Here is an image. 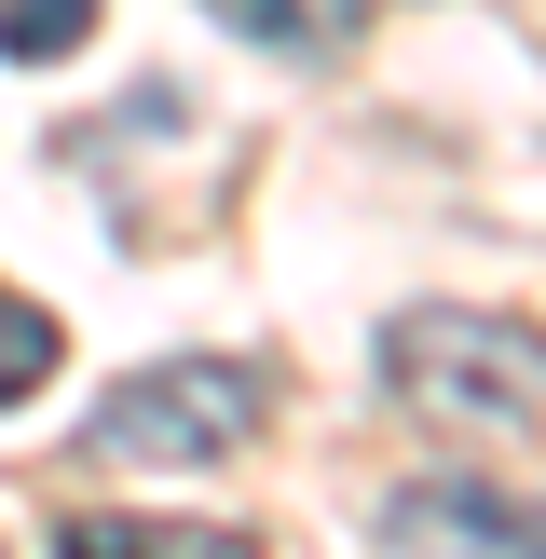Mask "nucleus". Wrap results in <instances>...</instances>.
Returning <instances> with one entry per match:
<instances>
[{
    "label": "nucleus",
    "instance_id": "f257e3e1",
    "mask_svg": "<svg viewBox=\"0 0 546 559\" xmlns=\"http://www.w3.org/2000/svg\"><path fill=\"white\" fill-rule=\"evenodd\" d=\"M382 382L437 437H533L546 424V342L519 314H478V300H410L382 328Z\"/></svg>",
    "mask_w": 546,
    "mask_h": 559
},
{
    "label": "nucleus",
    "instance_id": "f03ea898",
    "mask_svg": "<svg viewBox=\"0 0 546 559\" xmlns=\"http://www.w3.org/2000/svg\"><path fill=\"white\" fill-rule=\"evenodd\" d=\"M273 424V382L246 355H151L96 396V464H233Z\"/></svg>",
    "mask_w": 546,
    "mask_h": 559
},
{
    "label": "nucleus",
    "instance_id": "7ed1b4c3",
    "mask_svg": "<svg viewBox=\"0 0 546 559\" xmlns=\"http://www.w3.org/2000/svg\"><path fill=\"white\" fill-rule=\"evenodd\" d=\"M382 559H546V491H491V478H396L369 506Z\"/></svg>",
    "mask_w": 546,
    "mask_h": 559
},
{
    "label": "nucleus",
    "instance_id": "20e7f679",
    "mask_svg": "<svg viewBox=\"0 0 546 559\" xmlns=\"http://www.w3.org/2000/svg\"><path fill=\"white\" fill-rule=\"evenodd\" d=\"M55 559H260V533H233V519H136V506H82V519H55Z\"/></svg>",
    "mask_w": 546,
    "mask_h": 559
},
{
    "label": "nucleus",
    "instance_id": "39448f33",
    "mask_svg": "<svg viewBox=\"0 0 546 559\" xmlns=\"http://www.w3.org/2000/svg\"><path fill=\"white\" fill-rule=\"evenodd\" d=\"M218 27H233V41H260V55H300V69H314V55H342L355 27H369V0H205Z\"/></svg>",
    "mask_w": 546,
    "mask_h": 559
},
{
    "label": "nucleus",
    "instance_id": "423d86ee",
    "mask_svg": "<svg viewBox=\"0 0 546 559\" xmlns=\"http://www.w3.org/2000/svg\"><path fill=\"white\" fill-rule=\"evenodd\" d=\"M55 369H69V328H55L27 287H0V409H27Z\"/></svg>",
    "mask_w": 546,
    "mask_h": 559
},
{
    "label": "nucleus",
    "instance_id": "0eeeda50",
    "mask_svg": "<svg viewBox=\"0 0 546 559\" xmlns=\"http://www.w3.org/2000/svg\"><path fill=\"white\" fill-rule=\"evenodd\" d=\"M96 14L109 0H0V55H14V69H55V55L96 41Z\"/></svg>",
    "mask_w": 546,
    "mask_h": 559
}]
</instances>
